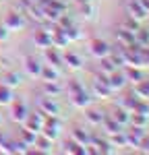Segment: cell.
<instances>
[{
	"mask_svg": "<svg viewBox=\"0 0 149 155\" xmlns=\"http://www.w3.org/2000/svg\"><path fill=\"white\" fill-rule=\"evenodd\" d=\"M66 60L71 62V66H73V68H79V58H77V56L71 54V56H66Z\"/></svg>",
	"mask_w": 149,
	"mask_h": 155,
	"instance_id": "cell-8",
	"label": "cell"
},
{
	"mask_svg": "<svg viewBox=\"0 0 149 155\" xmlns=\"http://www.w3.org/2000/svg\"><path fill=\"white\" fill-rule=\"evenodd\" d=\"M114 122H118V124L126 122V112H122V110H120V112H116V114H114Z\"/></svg>",
	"mask_w": 149,
	"mask_h": 155,
	"instance_id": "cell-7",
	"label": "cell"
},
{
	"mask_svg": "<svg viewBox=\"0 0 149 155\" xmlns=\"http://www.w3.org/2000/svg\"><path fill=\"white\" fill-rule=\"evenodd\" d=\"M112 89H116V87H122L124 85V77H112V81L108 83Z\"/></svg>",
	"mask_w": 149,
	"mask_h": 155,
	"instance_id": "cell-6",
	"label": "cell"
},
{
	"mask_svg": "<svg viewBox=\"0 0 149 155\" xmlns=\"http://www.w3.org/2000/svg\"><path fill=\"white\" fill-rule=\"evenodd\" d=\"M114 145H126V137H124V134H120V137L116 134V137H114Z\"/></svg>",
	"mask_w": 149,
	"mask_h": 155,
	"instance_id": "cell-10",
	"label": "cell"
},
{
	"mask_svg": "<svg viewBox=\"0 0 149 155\" xmlns=\"http://www.w3.org/2000/svg\"><path fill=\"white\" fill-rule=\"evenodd\" d=\"M12 118L15 120H23L25 118V107L23 106H15V110H12Z\"/></svg>",
	"mask_w": 149,
	"mask_h": 155,
	"instance_id": "cell-4",
	"label": "cell"
},
{
	"mask_svg": "<svg viewBox=\"0 0 149 155\" xmlns=\"http://www.w3.org/2000/svg\"><path fill=\"white\" fill-rule=\"evenodd\" d=\"M89 120H91V122H101V118L98 116V112H91V114H89Z\"/></svg>",
	"mask_w": 149,
	"mask_h": 155,
	"instance_id": "cell-14",
	"label": "cell"
},
{
	"mask_svg": "<svg viewBox=\"0 0 149 155\" xmlns=\"http://www.w3.org/2000/svg\"><path fill=\"white\" fill-rule=\"evenodd\" d=\"M44 107H46L48 112H56V106H54V104H50V101H46V104H44Z\"/></svg>",
	"mask_w": 149,
	"mask_h": 155,
	"instance_id": "cell-15",
	"label": "cell"
},
{
	"mask_svg": "<svg viewBox=\"0 0 149 155\" xmlns=\"http://www.w3.org/2000/svg\"><path fill=\"white\" fill-rule=\"evenodd\" d=\"M44 79H50V81H54V79H56V72H50V71H44Z\"/></svg>",
	"mask_w": 149,
	"mask_h": 155,
	"instance_id": "cell-13",
	"label": "cell"
},
{
	"mask_svg": "<svg viewBox=\"0 0 149 155\" xmlns=\"http://www.w3.org/2000/svg\"><path fill=\"white\" fill-rule=\"evenodd\" d=\"M128 77H131V79H141V74H139L137 71H131V72H128Z\"/></svg>",
	"mask_w": 149,
	"mask_h": 155,
	"instance_id": "cell-16",
	"label": "cell"
},
{
	"mask_svg": "<svg viewBox=\"0 0 149 155\" xmlns=\"http://www.w3.org/2000/svg\"><path fill=\"white\" fill-rule=\"evenodd\" d=\"M8 101H11V91L4 85V87H0V104H8Z\"/></svg>",
	"mask_w": 149,
	"mask_h": 155,
	"instance_id": "cell-3",
	"label": "cell"
},
{
	"mask_svg": "<svg viewBox=\"0 0 149 155\" xmlns=\"http://www.w3.org/2000/svg\"><path fill=\"white\" fill-rule=\"evenodd\" d=\"M27 68H29L31 74H41V66H39V62H35L33 58L27 60Z\"/></svg>",
	"mask_w": 149,
	"mask_h": 155,
	"instance_id": "cell-2",
	"label": "cell"
},
{
	"mask_svg": "<svg viewBox=\"0 0 149 155\" xmlns=\"http://www.w3.org/2000/svg\"><path fill=\"white\" fill-rule=\"evenodd\" d=\"M74 137H77V139H79V141H81V143L85 145L87 143V134H83V132H79V130H74Z\"/></svg>",
	"mask_w": 149,
	"mask_h": 155,
	"instance_id": "cell-12",
	"label": "cell"
},
{
	"mask_svg": "<svg viewBox=\"0 0 149 155\" xmlns=\"http://www.w3.org/2000/svg\"><path fill=\"white\" fill-rule=\"evenodd\" d=\"M133 122H135L137 126H143V124H145V116H143V114H141V116H137V114H135V118H133Z\"/></svg>",
	"mask_w": 149,
	"mask_h": 155,
	"instance_id": "cell-9",
	"label": "cell"
},
{
	"mask_svg": "<svg viewBox=\"0 0 149 155\" xmlns=\"http://www.w3.org/2000/svg\"><path fill=\"white\" fill-rule=\"evenodd\" d=\"M19 83H21L19 74H8V77H6V81H4V85H8V87H12V85H19Z\"/></svg>",
	"mask_w": 149,
	"mask_h": 155,
	"instance_id": "cell-5",
	"label": "cell"
},
{
	"mask_svg": "<svg viewBox=\"0 0 149 155\" xmlns=\"http://www.w3.org/2000/svg\"><path fill=\"white\" fill-rule=\"evenodd\" d=\"M91 52H93L95 56H108V54H110V48H108V44H104V41H93V44H91Z\"/></svg>",
	"mask_w": 149,
	"mask_h": 155,
	"instance_id": "cell-1",
	"label": "cell"
},
{
	"mask_svg": "<svg viewBox=\"0 0 149 155\" xmlns=\"http://www.w3.org/2000/svg\"><path fill=\"white\" fill-rule=\"evenodd\" d=\"M46 91H48V93H58L60 89H58L56 85H50V81H48V85H46Z\"/></svg>",
	"mask_w": 149,
	"mask_h": 155,
	"instance_id": "cell-11",
	"label": "cell"
}]
</instances>
